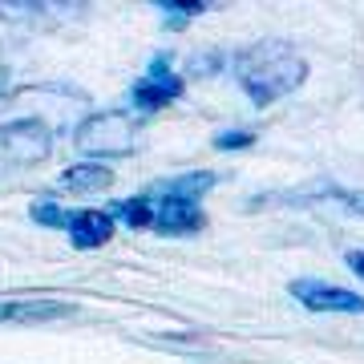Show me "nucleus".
I'll use <instances>...</instances> for the list:
<instances>
[{
	"instance_id": "nucleus-1",
	"label": "nucleus",
	"mask_w": 364,
	"mask_h": 364,
	"mask_svg": "<svg viewBox=\"0 0 364 364\" xmlns=\"http://www.w3.org/2000/svg\"><path fill=\"white\" fill-rule=\"evenodd\" d=\"M231 77L255 109H267L308 81V57L284 37H263L231 57Z\"/></svg>"
},
{
	"instance_id": "nucleus-2",
	"label": "nucleus",
	"mask_w": 364,
	"mask_h": 364,
	"mask_svg": "<svg viewBox=\"0 0 364 364\" xmlns=\"http://www.w3.org/2000/svg\"><path fill=\"white\" fill-rule=\"evenodd\" d=\"M146 117L134 109H97V114L81 117L73 130V146H77L85 162H105V158H130L142 146Z\"/></svg>"
},
{
	"instance_id": "nucleus-3",
	"label": "nucleus",
	"mask_w": 364,
	"mask_h": 364,
	"mask_svg": "<svg viewBox=\"0 0 364 364\" xmlns=\"http://www.w3.org/2000/svg\"><path fill=\"white\" fill-rule=\"evenodd\" d=\"M53 154V130L41 117H13L0 126V178L41 166Z\"/></svg>"
},
{
	"instance_id": "nucleus-4",
	"label": "nucleus",
	"mask_w": 364,
	"mask_h": 364,
	"mask_svg": "<svg viewBox=\"0 0 364 364\" xmlns=\"http://www.w3.org/2000/svg\"><path fill=\"white\" fill-rule=\"evenodd\" d=\"M186 93V77L174 69V53H158L146 65V73L130 85V105L134 114H162L166 105H174Z\"/></svg>"
},
{
	"instance_id": "nucleus-5",
	"label": "nucleus",
	"mask_w": 364,
	"mask_h": 364,
	"mask_svg": "<svg viewBox=\"0 0 364 364\" xmlns=\"http://www.w3.org/2000/svg\"><path fill=\"white\" fill-rule=\"evenodd\" d=\"M291 299L304 304L308 312H328V316H364V296L352 287H336L324 279H291Z\"/></svg>"
},
{
	"instance_id": "nucleus-6",
	"label": "nucleus",
	"mask_w": 364,
	"mask_h": 364,
	"mask_svg": "<svg viewBox=\"0 0 364 364\" xmlns=\"http://www.w3.org/2000/svg\"><path fill=\"white\" fill-rule=\"evenodd\" d=\"M154 227L150 231L162 235V239H182V235H198L207 227V210L203 203H191V198H154Z\"/></svg>"
},
{
	"instance_id": "nucleus-7",
	"label": "nucleus",
	"mask_w": 364,
	"mask_h": 364,
	"mask_svg": "<svg viewBox=\"0 0 364 364\" xmlns=\"http://www.w3.org/2000/svg\"><path fill=\"white\" fill-rule=\"evenodd\" d=\"M77 312V304L65 299H4L0 304V324H49Z\"/></svg>"
},
{
	"instance_id": "nucleus-8",
	"label": "nucleus",
	"mask_w": 364,
	"mask_h": 364,
	"mask_svg": "<svg viewBox=\"0 0 364 364\" xmlns=\"http://www.w3.org/2000/svg\"><path fill=\"white\" fill-rule=\"evenodd\" d=\"M114 186V170L105 162H73V166L61 170L57 178V191L61 195H77V198H90V195H102Z\"/></svg>"
},
{
	"instance_id": "nucleus-9",
	"label": "nucleus",
	"mask_w": 364,
	"mask_h": 364,
	"mask_svg": "<svg viewBox=\"0 0 364 364\" xmlns=\"http://www.w3.org/2000/svg\"><path fill=\"white\" fill-rule=\"evenodd\" d=\"M215 186H219V174H215V170H191V174L158 178L146 195H154V198H191V203H203Z\"/></svg>"
},
{
	"instance_id": "nucleus-10",
	"label": "nucleus",
	"mask_w": 364,
	"mask_h": 364,
	"mask_svg": "<svg viewBox=\"0 0 364 364\" xmlns=\"http://www.w3.org/2000/svg\"><path fill=\"white\" fill-rule=\"evenodd\" d=\"M114 239V219L105 210H73L69 219V243L77 251H97Z\"/></svg>"
},
{
	"instance_id": "nucleus-11",
	"label": "nucleus",
	"mask_w": 364,
	"mask_h": 364,
	"mask_svg": "<svg viewBox=\"0 0 364 364\" xmlns=\"http://www.w3.org/2000/svg\"><path fill=\"white\" fill-rule=\"evenodd\" d=\"M284 198V203H336V207H344L348 215H360L364 219V191H352V186H316V191H299V195H275ZM259 203V198H255ZM263 203H272V198H263Z\"/></svg>"
},
{
	"instance_id": "nucleus-12",
	"label": "nucleus",
	"mask_w": 364,
	"mask_h": 364,
	"mask_svg": "<svg viewBox=\"0 0 364 364\" xmlns=\"http://www.w3.org/2000/svg\"><path fill=\"white\" fill-rule=\"evenodd\" d=\"M105 215L114 219V227H126V231H150L154 227V203H150V195L117 198V203L105 207Z\"/></svg>"
},
{
	"instance_id": "nucleus-13",
	"label": "nucleus",
	"mask_w": 364,
	"mask_h": 364,
	"mask_svg": "<svg viewBox=\"0 0 364 364\" xmlns=\"http://www.w3.org/2000/svg\"><path fill=\"white\" fill-rule=\"evenodd\" d=\"M154 9H158V16H162V25L178 33V28H186L195 16L207 13V0H158Z\"/></svg>"
},
{
	"instance_id": "nucleus-14",
	"label": "nucleus",
	"mask_w": 364,
	"mask_h": 364,
	"mask_svg": "<svg viewBox=\"0 0 364 364\" xmlns=\"http://www.w3.org/2000/svg\"><path fill=\"white\" fill-rule=\"evenodd\" d=\"M227 65H231V61H227V53L203 49V53H191V61H186V73H182V77L203 81V77H215V73H223Z\"/></svg>"
},
{
	"instance_id": "nucleus-15",
	"label": "nucleus",
	"mask_w": 364,
	"mask_h": 364,
	"mask_svg": "<svg viewBox=\"0 0 364 364\" xmlns=\"http://www.w3.org/2000/svg\"><path fill=\"white\" fill-rule=\"evenodd\" d=\"M33 223L37 227H53V231H69V219H73V210L69 207H57V203H33Z\"/></svg>"
},
{
	"instance_id": "nucleus-16",
	"label": "nucleus",
	"mask_w": 364,
	"mask_h": 364,
	"mask_svg": "<svg viewBox=\"0 0 364 364\" xmlns=\"http://www.w3.org/2000/svg\"><path fill=\"white\" fill-rule=\"evenodd\" d=\"M210 146L223 150V154H227V150H251V146H255V130H219L210 138Z\"/></svg>"
},
{
	"instance_id": "nucleus-17",
	"label": "nucleus",
	"mask_w": 364,
	"mask_h": 364,
	"mask_svg": "<svg viewBox=\"0 0 364 364\" xmlns=\"http://www.w3.org/2000/svg\"><path fill=\"white\" fill-rule=\"evenodd\" d=\"M344 267H348L356 279H364V251L360 247H352V251H344Z\"/></svg>"
},
{
	"instance_id": "nucleus-18",
	"label": "nucleus",
	"mask_w": 364,
	"mask_h": 364,
	"mask_svg": "<svg viewBox=\"0 0 364 364\" xmlns=\"http://www.w3.org/2000/svg\"><path fill=\"white\" fill-rule=\"evenodd\" d=\"M4 93H9V69L0 65V97H4Z\"/></svg>"
}]
</instances>
